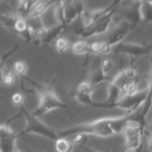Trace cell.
Wrapping results in <instances>:
<instances>
[{
	"instance_id": "cell-25",
	"label": "cell",
	"mask_w": 152,
	"mask_h": 152,
	"mask_svg": "<svg viewBox=\"0 0 152 152\" xmlns=\"http://www.w3.org/2000/svg\"><path fill=\"white\" fill-rule=\"evenodd\" d=\"M113 47L109 45L106 41L100 42V48L98 56H107L113 53Z\"/></svg>"
},
{
	"instance_id": "cell-28",
	"label": "cell",
	"mask_w": 152,
	"mask_h": 152,
	"mask_svg": "<svg viewBox=\"0 0 152 152\" xmlns=\"http://www.w3.org/2000/svg\"><path fill=\"white\" fill-rule=\"evenodd\" d=\"M100 42H95L90 44V48L91 51H92V54L98 55V52H99L100 48Z\"/></svg>"
},
{
	"instance_id": "cell-12",
	"label": "cell",
	"mask_w": 152,
	"mask_h": 152,
	"mask_svg": "<svg viewBox=\"0 0 152 152\" xmlns=\"http://www.w3.org/2000/svg\"><path fill=\"white\" fill-rule=\"evenodd\" d=\"M66 26L64 24H58L56 26L52 28H49V31L44 39L41 42L40 44H49V43H54L55 40L60 37L61 33L66 29Z\"/></svg>"
},
{
	"instance_id": "cell-26",
	"label": "cell",
	"mask_w": 152,
	"mask_h": 152,
	"mask_svg": "<svg viewBox=\"0 0 152 152\" xmlns=\"http://www.w3.org/2000/svg\"><path fill=\"white\" fill-rule=\"evenodd\" d=\"M11 102L14 106L17 107H21L23 105L24 100H25V98H24L23 94L20 92H15L14 94H13L11 96Z\"/></svg>"
},
{
	"instance_id": "cell-23",
	"label": "cell",
	"mask_w": 152,
	"mask_h": 152,
	"mask_svg": "<svg viewBox=\"0 0 152 152\" xmlns=\"http://www.w3.org/2000/svg\"><path fill=\"white\" fill-rule=\"evenodd\" d=\"M19 44L15 45L11 49H10V50H7V51L4 52V53L0 54V69L3 68V67L5 65L6 62L8 60L9 58H10V56H13V55L17 51L18 49H19Z\"/></svg>"
},
{
	"instance_id": "cell-19",
	"label": "cell",
	"mask_w": 152,
	"mask_h": 152,
	"mask_svg": "<svg viewBox=\"0 0 152 152\" xmlns=\"http://www.w3.org/2000/svg\"><path fill=\"white\" fill-rule=\"evenodd\" d=\"M2 84L6 86H12L15 83V74L13 70L8 65H4L2 68Z\"/></svg>"
},
{
	"instance_id": "cell-9",
	"label": "cell",
	"mask_w": 152,
	"mask_h": 152,
	"mask_svg": "<svg viewBox=\"0 0 152 152\" xmlns=\"http://www.w3.org/2000/svg\"><path fill=\"white\" fill-rule=\"evenodd\" d=\"M134 27H135L134 25L127 21H122L118 23V25L113 30L111 34L108 36L105 41L109 45L114 47L115 45L124 41V39L132 31Z\"/></svg>"
},
{
	"instance_id": "cell-15",
	"label": "cell",
	"mask_w": 152,
	"mask_h": 152,
	"mask_svg": "<svg viewBox=\"0 0 152 152\" xmlns=\"http://www.w3.org/2000/svg\"><path fill=\"white\" fill-rule=\"evenodd\" d=\"M13 72L16 75H17L21 79V83L23 82L24 80H26L27 81L30 82L31 79L28 78L26 77L27 71H28V67L27 65L22 61H16L13 64Z\"/></svg>"
},
{
	"instance_id": "cell-18",
	"label": "cell",
	"mask_w": 152,
	"mask_h": 152,
	"mask_svg": "<svg viewBox=\"0 0 152 152\" xmlns=\"http://www.w3.org/2000/svg\"><path fill=\"white\" fill-rule=\"evenodd\" d=\"M67 139L70 141L72 144L74 146L83 147L86 146V144L88 143L89 140V136L85 134H75L71 135L70 137H67Z\"/></svg>"
},
{
	"instance_id": "cell-27",
	"label": "cell",
	"mask_w": 152,
	"mask_h": 152,
	"mask_svg": "<svg viewBox=\"0 0 152 152\" xmlns=\"http://www.w3.org/2000/svg\"><path fill=\"white\" fill-rule=\"evenodd\" d=\"M144 135L145 136L146 140H147L148 151L149 152H152V132L145 129L144 131Z\"/></svg>"
},
{
	"instance_id": "cell-13",
	"label": "cell",
	"mask_w": 152,
	"mask_h": 152,
	"mask_svg": "<svg viewBox=\"0 0 152 152\" xmlns=\"http://www.w3.org/2000/svg\"><path fill=\"white\" fill-rule=\"evenodd\" d=\"M139 14L141 18V22H152V3L141 0L139 3Z\"/></svg>"
},
{
	"instance_id": "cell-1",
	"label": "cell",
	"mask_w": 152,
	"mask_h": 152,
	"mask_svg": "<svg viewBox=\"0 0 152 152\" xmlns=\"http://www.w3.org/2000/svg\"><path fill=\"white\" fill-rule=\"evenodd\" d=\"M124 114L116 117H109L99 118L93 121L80 123L77 126L62 129L58 132V137L67 138L75 134H85L88 136H95L98 137H109L115 135L112 129V124L124 117Z\"/></svg>"
},
{
	"instance_id": "cell-34",
	"label": "cell",
	"mask_w": 152,
	"mask_h": 152,
	"mask_svg": "<svg viewBox=\"0 0 152 152\" xmlns=\"http://www.w3.org/2000/svg\"><path fill=\"white\" fill-rule=\"evenodd\" d=\"M3 99V96H0V101H1V99Z\"/></svg>"
},
{
	"instance_id": "cell-30",
	"label": "cell",
	"mask_w": 152,
	"mask_h": 152,
	"mask_svg": "<svg viewBox=\"0 0 152 152\" xmlns=\"http://www.w3.org/2000/svg\"><path fill=\"white\" fill-rule=\"evenodd\" d=\"M85 148H86V152H101L99 151H96V150H94V149H92V148H86V147H85Z\"/></svg>"
},
{
	"instance_id": "cell-3",
	"label": "cell",
	"mask_w": 152,
	"mask_h": 152,
	"mask_svg": "<svg viewBox=\"0 0 152 152\" xmlns=\"http://www.w3.org/2000/svg\"><path fill=\"white\" fill-rule=\"evenodd\" d=\"M19 111L23 115L25 122L23 131L20 134V136L26 134H33L54 141L59 138L58 132L45 124L42 120H40V118L33 115L31 112L28 111V110L23 105L19 107Z\"/></svg>"
},
{
	"instance_id": "cell-2",
	"label": "cell",
	"mask_w": 152,
	"mask_h": 152,
	"mask_svg": "<svg viewBox=\"0 0 152 152\" xmlns=\"http://www.w3.org/2000/svg\"><path fill=\"white\" fill-rule=\"evenodd\" d=\"M37 91L39 96L38 105L31 112L35 117L40 118L55 110L68 108V105L58 97L52 87L43 86Z\"/></svg>"
},
{
	"instance_id": "cell-21",
	"label": "cell",
	"mask_w": 152,
	"mask_h": 152,
	"mask_svg": "<svg viewBox=\"0 0 152 152\" xmlns=\"http://www.w3.org/2000/svg\"><path fill=\"white\" fill-rule=\"evenodd\" d=\"M55 49L61 55H63L69 48H71V44L69 39L65 37H58L54 42Z\"/></svg>"
},
{
	"instance_id": "cell-6",
	"label": "cell",
	"mask_w": 152,
	"mask_h": 152,
	"mask_svg": "<svg viewBox=\"0 0 152 152\" xmlns=\"http://www.w3.org/2000/svg\"><path fill=\"white\" fill-rule=\"evenodd\" d=\"M148 94V87L139 91L136 94L131 96H122L117 102L116 108L125 111H137L142 108Z\"/></svg>"
},
{
	"instance_id": "cell-35",
	"label": "cell",
	"mask_w": 152,
	"mask_h": 152,
	"mask_svg": "<svg viewBox=\"0 0 152 152\" xmlns=\"http://www.w3.org/2000/svg\"><path fill=\"white\" fill-rule=\"evenodd\" d=\"M150 54L152 55V48H151V53H150Z\"/></svg>"
},
{
	"instance_id": "cell-7",
	"label": "cell",
	"mask_w": 152,
	"mask_h": 152,
	"mask_svg": "<svg viewBox=\"0 0 152 152\" xmlns=\"http://www.w3.org/2000/svg\"><path fill=\"white\" fill-rule=\"evenodd\" d=\"M17 133L7 123L0 125V150L2 152H13L16 148Z\"/></svg>"
},
{
	"instance_id": "cell-4",
	"label": "cell",
	"mask_w": 152,
	"mask_h": 152,
	"mask_svg": "<svg viewBox=\"0 0 152 152\" xmlns=\"http://www.w3.org/2000/svg\"><path fill=\"white\" fill-rule=\"evenodd\" d=\"M132 117L125 121L121 133L125 137L123 149H136L143 143L142 138L144 135L145 126Z\"/></svg>"
},
{
	"instance_id": "cell-10",
	"label": "cell",
	"mask_w": 152,
	"mask_h": 152,
	"mask_svg": "<svg viewBox=\"0 0 152 152\" xmlns=\"http://www.w3.org/2000/svg\"><path fill=\"white\" fill-rule=\"evenodd\" d=\"M139 3L140 1L131 0V3L128 4L124 10L125 20L130 22L134 26L141 22L139 14Z\"/></svg>"
},
{
	"instance_id": "cell-20",
	"label": "cell",
	"mask_w": 152,
	"mask_h": 152,
	"mask_svg": "<svg viewBox=\"0 0 152 152\" xmlns=\"http://www.w3.org/2000/svg\"><path fill=\"white\" fill-rule=\"evenodd\" d=\"M140 80L133 81L127 83L121 90L122 96H131L136 94L139 91V83Z\"/></svg>"
},
{
	"instance_id": "cell-5",
	"label": "cell",
	"mask_w": 152,
	"mask_h": 152,
	"mask_svg": "<svg viewBox=\"0 0 152 152\" xmlns=\"http://www.w3.org/2000/svg\"><path fill=\"white\" fill-rule=\"evenodd\" d=\"M151 48L152 43L146 45L123 41L113 47V53L116 54L127 55L131 58L137 59L142 56L150 54Z\"/></svg>"
},
{
	"instance_id": "cell-14",
	"label": "cell",
	"mask_w": 152,
	"mask_h": 152,
	"mask_svg": "<svg viewBox=\"0 0 152 152\" xmlns=\"http://www.w3.org/2000/svg\"><path fill=\"white\" fill-rule=\"evenodd\" d=\"M71 50L74 54L78 55H84V54H90L92 53L90 48V45L88 44L84 40H78L71 45Z\"/></svg>"
},
{
	"instance_id": "cell-17",
	"label": "cell",
	"mask_w": 152,
	"mask_h": 152,
	"mask_svg": "<svg viewBox=\"0 0 152 152\" xmlns=\"http://www.w3.org/2000/svg\"><path fill=\"white\" fill-rule=\"evenodd\" d=\"M94 88L95 87L89 80H83L77 84L75 94L92 96L94 93Z\"/></svg>"
},
{
	"instance_id": "cell-24",
	"label": "cell",
	"mask_w": 152,
	"mask_h": 152,
	"mask_svg": "<svg viewBox=\"0 0 152 152\" xmlns=\"http://www.w3.org/2000/svg\"><path fill=\"white\" fill-rule=\"evenodd\" d=\"M75 99L77 102L84 105H87V106L93 107L94 104L95 102L92 99L91 96H86V95H81L78 94H75Z\"/></svg>"
},
{
	"instance_id": "cell-22",
	"label": "cell",
	"mask_w": 152,
	"mask_h": 152,
	"mask_svg": "<svg viewBox=\"0 0 152 152\" xmlns=\"http://www.w3.org/2000/svg\"><path fill=\"white\" fill-rule=\"evenodd\" d=\"M99 68L104 77H110L109 75L114 68V63L109 58H103L100 62Z\"/></svg>"
},
{
	"instance_id": "cell-32",
	"label": "cell",
	"mask_w": 152,
	"mask_h": 152,
	"mask_svg": "<svg viewBox=\"0 0 152 152\" xmlns=\"http://www.w3.org/2000/svg\"><path fill=\"white\" fill-rule=\"evenodd\" d=\"M2 77H3V74H2V68L0 69V84L2 83Z\"/></svg>"
},
{
	"instance_id": "cell-33",
	"label": "cell",
	"mask_w": 152,
	"mask_h": 152,
	"mask_svg": "<svg viewBox=\"0 0 152 152\" xmlns=\"http://www.w3.org/2000/svg\"><path fill=\"white\" fill-rule=\"evenodd\" d=\"M13 152H20V151H19V150H18L17 148H15V149H14V151H13Z\"/></svg>"
},
{
	"instance_id": "cell-11",
	"label": "cell",
	"mask_w": 152,
	"mask_h": 152,
	"mask_svg": "<svg viewBox=\"0 0 152 152\" xmlns=\"http://www.w3.org/2000/svg\"><path fill=\"white\" fill-rule=\"evenodd\" d=\"M59 0H40L30 10L27 18H40ZM26 18V19H27Z\"/></svg>"
},
{
	"instance_id": "cell-31",
	"label": "cell",
	"mask_w": 152,
	"mask_h": 152,
	"mask_svg": "<svg viewBox=\"0 0 152 152\" xmlns=\"http://www.w3.org/2000/svg\"><path fill=\"white\" fill-rule=\"evenodd\" d=\"M148 130H149L151 132H152V117L151 118L150 123H149V128L148 129Z\"/></svg>"
},
{
	"instance_id": "cell-8",
	"label": "cell",
	"mask_w": 152,
	"mask_h": 152,
	"mask_svg": "<svg viewBox=\"0 0 152 152\" xmlns=\"http://www.w3.org/2000/svg\"><path fill=\"white\" fill-rule=\"evenodd\" d=\"M115 11L116 10L110 12V13L106 15L105 16L101 18L98 21H97L95 23L92 25V27H90L89 29L86 30L80 36V38L83 40L86 39H89L94 36L101 35V34H104L106 32H107L110 25H111L112 22H113V16Z\"/></svg>"
},
{
	"instance_id": "cell-29",
	"label": "cell",
	"mask_w": 152,
	"mask_h": 152,
	"mask_svg": "<svg viewBox=\"0 0 152 152\" xmlns=\"http://www.w3.org/2000/svg\"><path fill=\"white\" fill-rule=\"evenodd\" d=\"M143 150V143L138 148H136V149H123L122 148V151L120 152H142Z\"/></svg>"
},
{
	"instance_id": "cell-16",
	"label": "cell",
	"mask_w": 152,
	"mask_h": 152,
	"mask_svg": "<svg viewBox=\"0 0 152 152\" xmlns=\"http://www.w3.org/2000/svg\"><path fill=\"white\" fill-rule=\"evenodd\" d=\"M74 147L67 138L59 137L55 140V148L56 152H72Z\"/></svg>"
}]
</instances>
